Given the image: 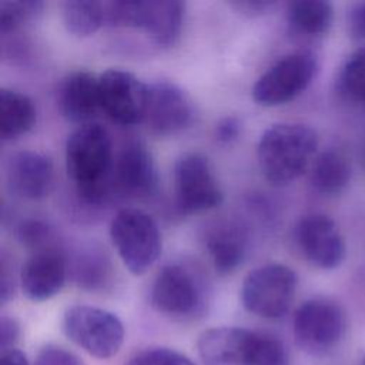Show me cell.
<instances>
[{
	"instance_id": "obj_1",
	"label": "cell",
	"mask_w": 365,
	"mask_h": 365,
	"mask_svg": "<svg viewBox=\"0 0 365 365\" xmlns=\"http://www.w3.org/2000/svg\"><path fill=\"white\" fill-rule=\"evenodd\" d=\"M64 160L67 174L83 200L104 201L113 187L114 167L108 131L97 123L78 125L67 138Z\"/></svg>"
},
{
	"instance_id": "obj_2",
	"label": "cell",
	"mask_w": 365,
	"mask_h": 365,
	"mask_svg": "<svg viewBox=\"0 0 365 365\" xmlns=\"http://www.w3.org/2000/svg\"><path fill=\"white\" fill-rule=\"evenodd\" d=\"M317 133L299 123H278L268 127L257 145L262 175L274 185H285L309 170L317 157Z\"/></svg>"
},
{
	"instance_id": "obj_3",
	"label": "cell",
	"mask_w": 365,
	"mask_h": 365,
	"mask_svg": "<svg viewBox=\"0 0 365 365\" xmlns=\"http://www.w3.org/2000/svg\"><path fill=\"white\" fill-rule=\"evenodd\" d=\"M110 238L133 275H143L161 252V234L157 222L138 208H123L114 215L110 224Z\"/></svg>"
},
{
	"instance_id": "obj_4",
	"label": "cell",
	"mask_w": 365,
	"mask_h": 365,
	"mask_svg": "<svg viewBox=\"0 0 365 365\" xmlns=\"http://www.w3.org/2000/svg\"><path fill=\"white\" fill-rule=\"evenodd\" d=\"M153 307L174 318H192L207 305V288L200 272L188 264L170 262L154 278Z\"/></svg>"
},
{
	"instance_id": "obj_5",
	"label": "cell",
	"mask_w": 365,
	"mask_h": 365,
	"mask_svg": "<svg viewBox=\"0 0 365 365\" xmlns=\"http://www.w3.org/2000/svg\"><path fill=\"white\" fill-rule=\"evenodd\" d=\"M297 345L312 356H324L335 349L346 331V317L339 304L328 298L302 302L292 319Z\"/></svg>"
},
{
	"instance_id": "obj_6",
	"label": "cell",
	"mask_w": 365,
	"mask_h": 365,
	"mask_svg": "<svg viewBox=\"0 0 365 365\" xmlns=\"http://www.w3.org/2000/svg\"><path fill=\"white\" fill-rule=\"evenodd\" d=\"M298 278L284 264H265L254 268L242 281L241 302L244 308L261 318H279L289 309Z\"/></svg>"
},
{
	"instance_id": "obj_7",
	"label": "cell",
	"mask_w": 365,
	"mask_h": 365,
	"mask_svg": "<svg viewBox=\"0 0 365 365\" xmlns=\"http://www.w3.org/2000/svg\"><path fill=\"white\" fill-rule=\"evenodd\" d=\"M63 329L76 345L101 359L114 356L124 341L121 319L110 311L91 305H74L66 309Z\"/></svg>"
},
{
	"instance_id": "obj_8",
	"label": "cell",
	"mask_w": 365,
	"mask_h": 365,
	"mask_svg": "<svg viewBox=\"0 0 365 365\" xmlns=\"http://www.w3.org/2000/svg\"><path fill=\"white\" fill-rule=\"evenodd\" d=\"M317 58L308 51H295L274 63L252 86L257 104L272 107L298 97L314 80Z\"/></svg>"
},
{
	"instance_id": "obj_9",
	"label": "cell",
	"mask_w": 365,
	"mask_h": 365,
	"mask_svg": "<svg viewBox=\"0 0 365 365\" xmlns=\"http://www.w3.org/2000/svg\"><path fill=\"white\" fill-rule=\"evenodd\" d=\"M174 194L177 208L182 214L208 211L222 202V191L207 157L187 153L175 161Z\"/></svg>"
},
{
	"instance_id": "obj_10",
	"label": "cell",
	"mask_w": 365,
	"mask_h": 365,
	"mask_svg": "<svg viewBox=\"0 0 365 365\" xmlns=\"http://www.w3.org/2000/svg\"><path fill=\"white\" fill-rule=\"evenodd\" d=\"M101 110L123 125L144 121L148 84L133 73L110 68L98 77Z\"/></svg>"
},
{
	"instance_id": "obj_11",
	"label": "cell",
	"mask_w": 365,
	"mask_h": 365,
	"mask_svg": "<svg viewBox=\"0 0 365 365\" xmlns=\"http://www.w3.org/2000/svg\"><path fill=\"white\" fill-rule=\"evenodd\" d=\"M295 241L302 255L318 268L334 269L345 259L344 237L335 221L325 214L304 215L295 225Z\"/></svg>"
},
{
	"instance_id": "obj_12",
	"label": "cell",
	"mask_w": 365,
	"mask_h": 365,
	"mask_svg": "<svg viewBox=\"0 0 365 365\" xmlns=\"http://www.w3.org/2000/svg\"><path fill=\"white\" fill-rule=\"evenodd\" d=\"M194 117L192 101L174 83L154 81L148 84L144 121L160 135H173L185 130Z\"/></svg>"
},
{
	"instance_id": "obj_13",
	"label": "cell",
	"mask_w": 365,
	"mask_h": 365,
	"mask_svg": "<svg viewBox=\"0 0 365 365\" xmlns=\"http://www.w3.org/2000/svg\"><path fill=\"white\" fill-rule=\"evenodd\" d=\"M113 187L123 195L148 197L155 192L158 174L150 150L140 141L127 143L114 161Z\"/></svg>"
},
{
	"instance_id": "obj_14",
	"label": "cell",
	"mask_w": 365,
	"mask_h": 365,
	"mask_svg": "<svg viewBox=\"0 0 365 365\" xmlns=\"http://www.w3.org/2000/svg\"><path fill=\"white\" fill-rule=\"evenodd\" d=\"M258 334L238 327H217L204 331L197 349L204 365H248Z\"/></svg>"
},
{
	"instance_id": "obj_15",
	"label": "cell",
	"mask_w": 365,
	"mask_h": 365,
	"mask_svg": "<svg viewBox=\"0 0 365 365\" xmlns=\"http://www.w3.org/2000/svg\"><path fill=\"white\" fill-rule=\"evenodd\" d=\"M6 177L9 188L17 197L40 200L53 187L54 168L46 154L34 150H21L10 157Z\"/></svg>"
},
{
	"instance_id": "obj_16",
	"label": "cell",
	"mask_w": 365,
	"mask_h": 365,
	"mask_svg": "<svg viewBox=\"0 0 365 365\" xmlns=\"http://www.w3.org/2000/svg\"><path fill=\"white\" fill-rule=\"evenodd\" d=\"M67 268L64 257L51 248L33 252L21 269L23 292L31 301L41 302L60 292L66 282Z\"/></svg>"
},
{
	"instance_id": "obj_17",
	"label": "cell",
	"mask_w": 365,
	"mask_h": 365,
	"mask_svg": "<svg viewBox=\"0 0 365 365\" xmlns=\"http://www.w3.org/2000/svg\"><path fill=\"white\" fill-rule=\"evenodd\" d=\"M57 101L66 120L80 125L91 123L90 120L101 108L98 77L84 70L70 73L58 88Z\"/></svg>"
},
{
	"instance_id": "obj_18",
	"label": "cell",
	"mask_w": 365,
	"mask_h": 365,
	"mask_svg": "<svg viewBox=\"0 0 365 365\" xmlns=\"http://www.w3.org/2000/svg\"><path fill=\"white\" fill-rule=\"evenodd\" d=\"M185 6L177 0L141 1L138 29L158 46H173L180 37Z\"/></svg>"
},
{
	"instance_id": "obj_19",
	"label": "cell",
	"mask_w": 365,
	"mask_h": 365,
	"mask_svg": "<svg viewBox=\"0 0 365 365\" xmlns=\"http://www.w3.org/2000/svg\"><path fill=\"white\" fill-rule=\"evenodd\" d=\"M205 247L215 271L231 274L245 258L247 237L235 224H218L208 232Z\"/></svg>"
},
{
	"instance_id": "obj_20",
	"label": "cell",
	"mask_w": 365,
	"mask_h": 365,
	"mask_svg": "<svg viewBox=\"0 0 365 365\" xmlns=\"http://www.w3.org/2000/svg\"><path fill=\"white\" fill-rule=\"evenodd\" d=\"M348 157L334 148L325 150L314 158L309 167L311 185L324 195H336L345 190L351 180Z\"/></svg>"
},
{
	"instance_id": "obj_21",
	"label": "cell",
	"mask_w": 365,
	"mask_h": 365,
	"mask_svg": "<svg viewBox=\"0 0 365 365\" xmlns=\"http://www.w3.org/2000/svg\"><path fill=\"white\" fill-rule=\"evenodd\" d=\"M36 123V107L23 93L16 90H0V137L13 140L33 128Z\"/></svg>"
},
{
	"instance_id": "obj_22",
	"label": "cell",
	"mask_w": 365,
	"mask_h": 365,
	"mask_svg": "<svg viewBox=\"0 0 365 365\" xmlns=\"http://www.w3.org/2000/svg\"><path fill=\"white\" fill-rule=\"evenodd\" d=\"M287 20L295 33L317 37L331 29L334 9L331 3L324 0H297L288 4Z\"/></svg>"
},
{
	"instance_id": "obj_23",
	"label": "cell",
	"mask_w": 365,
	"mask_h": 365,
	"mask_svg": "<svg viewBox=\"0 0 365 365\" xmlns=\"http://www.w3.org/2000/svg\"><path fill=\"white\" fill-rule=\"evenodd\" d=\"M66 29L78 37H87L104 26L103 1L73 0L66 1L61 10Z\"/></svg>"
},
{
	"instance_id": "obj_24",
	"label": "cell",
	"mask_w": 365,
	"mask_h": 365,
	"mask_svg": "<svg viewBox=\"0 0 365 365\" xmlns=\"http://www.w3.org/2000/svg\"><path fill=\"white\" fill-rule=\"evenodd\" d=\"M338 90L352 101L365 104V47L352 51L338 74Z\"/></svg>"
},
{
	"instance_id": "obj_25",
	"label": "cell",
	"mask_w": 365,
	"mask_h": 365,
	"mask_svg": "<svg viewBox=\"0 0 365 365\" xmlns=\"http://www.w3.org/2000/svg\"><path fill=\"white\" fill-rule=\"evenodd\" d=\"M110 277L108 262L101 258L100 254L88 252L76 261L74 268V279L76 282L90 291L101 289L106 287Z\"/></svg>"
},
{
	"instance_id": "obj_26",
	"label": "cell",
	"mask_w": 365,
	"mask_h": 365,
	"mask_svg": "<svg viewBox=\"0 0 365 365\" xmlns=\"http://www.w3.org/2000/svg\"><path fill=\"white\" fill-rule=\"evenodd\" d=\"M43 3L37 0H3L0 1V31L9 33L40 14Z\"/></svg>"
},
{
	"instance_id": "obj_27",
	"label": "cell",
	"mask_w": 365,
	"mask_h": 365,
	"mask_svg": "<svg viewBox=\"0 0 365 365\" xmlns=\"http://www.w3.org/2000/svg\"><path fill=\"white\" fill-rule=\"evenodd\" d=\"M248 365H288V352L278 338L258 334Z\"/></svg>"
},
{
	"instance_id": "obj_28",
	"label": "cell",
	"mask_w": 365,
	"mask_h": 365,
	"mask_svg": "<svg viewBox=\"0 0 365 365\" xmlns=\"http://www.w3.org/2000/svg\"><path fill=\"white\" fill-rule=\"evenodd\" d=\"M125 365H197L187 355L164 346L144 349L128 359Z\"/></svg>"
},
{
	"instance_id": "obj_29",
	"label": "cell",
	"mask_w": 365,
	"mask_h": 365,
	"mask_svg": "<svg viewBox=\"0 0 365 365\" xmlns=\"http://www.w3.org/2000/svg\"><path fill=\"white\" fill-rule=\"evenodd\" d=\"M16 237L23 245L38 251L46 248V242L50 238V228L40 220L29 218L19 222L16 227Z\"/></svg>"
},
{
	"instance_id": "obj_30",
	"label": "cell",
	"mask_w": 365,
	"mask_h": 365,
	"mask_svg": "<svg viewBox=\"0 0 365 365\" xmlns=\"http://www.w3.org/2000/svg\"><path fill=\"white\" fill-rule=\"evenodd\" d=\"M34 365H84V362L63 346L46 345L38 351Z\"/></svg>"
},
{
	"instance_id": "obj_31",
	"label": "cell",
	"mask_w": 365,
	"mask_h": 365,
	"mask_svg": "<svg viewBox=\"0 0 365 365\" xmlns=\"http://www.w3.org/2000/svg\"><path fill=\"white\" fill-rule=\"evenodd\" d=\"M348 34L354 40L365 41V1L354 3L346 11Z\"/></svg>"
},
{
	"instance_id": "obj_32",
	"label": "cell",
	"mask_w": 365,
	"mask_h": 365,
	"mask_svg": "<svg viewBox=\"0 0 365 365\" xmlns=\"http://www.w3.org/2000/svg\"><path fill=\"white\" fill-rule=\"evenodd\" d=\"M215 138L218 143L230 144L235 141L241 134V121L234 115L222 117L215 125Z\"/></svg>"
},
{
	"instance_id": "obj_33",
	"label": "cell",
	"mask_w": 365,
	"mask_h": 365,
	"mask_svg": "<svg viewBox=\"0 0 365 365\" xmlns=\"http://www.w3.org/2000/svg\"><path fill=\"white\" fill-rule=\"evenodd\" d=\"M19 336H20L19 322L11 317L3 315L0 318V348H1V352L14 348V344L17 342Z\"/></svg>"
},
{
	"instance_id": "obj_34",
	"label": "cell",
	"mask_w": 365,
	"mask_h": 365,
	"mask_svg": "<svg viewBox=\"0 0 365 365\" xmlns=\"http://www.w3.org/2000/svg\"><path fill=\"white\" fill-rule=\"evenodd\" d=\"M275 3L265 1V0H255V1H231L230 6L235 9L238 13L245 16H261L268 11Z\"/></svg>"
},
{
	"instance_id": "obj_35",
	"label": "cell",
	"mask_w": 365,
	"mask_h": 365,
	"mask_svg": "<svg viewBox=\"0 0 365 365\" xmlns=\"http://www.w3.org/2000/svg\"><path fill=\"white\" fill-rule=\"evenodd\" d=\"M14 295V278L11 269L7 268L6 262L1 264V277H0V302L7 304Z\"/></svg>"
},
{
	"instance_id": "obj_36",
	"label": "cell",
	"mask_w": 365,
	"mask_h": 365,
	"mask_svg": "<svg viewBox=\"0 0 365 365\" xmlns=\"http://www.w3.org/2000/svg\"><path fill=\"white\" fill-rule=\"evenodd\" d=\"M0 365H29V359L23 351L11 348L1 352Z\"/></svg>"
},
{
	"instance_id": "obj_37",
	"label": "cell",
	"mask_w": 365,
	"mask_h": 365,
	"mask_svg": "<svg viewBox=\"0 0 365 365\" xmlns=\"http://www.w3.org/2000/svg\"><path fill=\"white\" fill-rule=\"evenodd\" d=\"M361 365H365V356L362 358V362H361Z\"/></svg>"
}]
</instances>
